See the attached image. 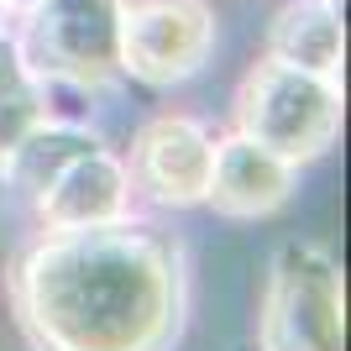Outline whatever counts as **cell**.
<instances>
[{"label": "cell", "mask_w": 351, "mask_h": 351, "mask_svg": "<svg viewBox=\"0 0 351 351\" xmlns=\"http://www.w3.org/2000/svg\"><path fill=\"white\" fill-rule=\"evenodd\" d=\"M210 162H215V136L194 116H152L132 142V168L136 189L168 210H194L205 205L210 189Z\"/></svg>", "instance_id": "8992f818"}, {"label": "cell", "mask_w": 351, "mask_h": 351, "mask_svg": "<svg viewBox=\"0 0 351 351\" xmlns=\"http://www.w3.org/2000/svg\"><path fill=\"white\" fill-rule=\"evenodd\" d=\"M37 121H47V105H43V84H37L32 73L16 79L11 89H0V152L16 147Z\"/></svg>", "instance_id": "8fae6325"}, {"label": "cell", "mask_w": 351, "mask_h": 351, "mask_svg": "<svg viewBox=\"0 0 351 351\" xmlns=\"http://www.w3.org/2000/svg\"><path fill=\"white\" fill-rule=\"evenodd\" d=\"M16 309L43 351H168L184 320L178 241L126 220L47 231L16 267Z\"/></svg>", "instance_id": "6da1fadb"}, {"label": "cell", "mask_w": 351, "mask_h": 351, "mask_svg": "<svg viewBox=\"0 0 351 351\" xmlns=\"http://www.w3.org/2000/svg\"><path fill=\"white\" fill-rule=\"evenodd\" d=\"M0 27H5V0H0Z\"/></svg>", "instance_id": "5bb4252c"}, {"label": "cell", "mask_w": 351, "mask_h": 351, "mask_svg": "<svg viewBox=\"0 0 351 351\" xmlns=\"http://www.w3.org/2000/svg\"><path fill=\"white\" fill-rule=\"evenodd\" d=\"M126 0H37L21 11L16 58L37 84H73L100 89L116 79V32Z\"/></svg>", "instance_id": "277c9868"}, {"label": "cell", "mask_w": 351, "mask_h": 351, "mask_svg": "<svg viewBox=\"0 0 351 351\" xmlns=\"http://www.w3.org/2000/svg\"><path fill=\"white\" fill-rule=\"evenodd\" d=\"M37 0H5V11H32Z\"/></svg>", "instance_id": "4fadbf2b"}, {"label": "cell", "mask_w": 351, "mask_h": 351, "mask_svg": "<svg viewBox=\"0 0 351 351\" xmlns=\"http://www.w3.org/2000/svg\"><path fill=\"white\" fill-rule=\"evenodd\" d=\"M16 79H27V69H21V58H16V43L0 37V89H11Z\"/></svg>", "instance_id": "7c38bea8"}, {"label": "cell", "mask_w": 351, "mask_h": 351, "mask_svg": "<svg viewBox=\"0 0 351 351\" xmlns=\"http://www.w3.org/2000/svg\"><path fill=\"white\" fill-rule=\"evenodd\" d=\"M267 58L304 69V73H320V79H336V69H341L336 0H289V5H278L273 27H267Z\"/></svg>", "instance_id": "9c48e42d"}, {"label": "cell", "mask_w": 351, "mask_h": 351, "mask_svg": "<svg viewBox=\"0 0 351 351\" xmlns=\"http://www.w3.org/2000/svg\"><path fill=\"white\" fill-rule=\"evenodd\" d=\"M257 341L263 351H346V293L341 267L325 247L289 241L273 257Z\"/></svg>", "instance_id": "3957f363"}, {"label": "cell", "mask_w": 351, "mask_h": 351, "mask_svg": "<svg viewBox=\"0 0 351 351\" xmlns=\"http://www.w3.org/2000/svg\"><path fill=\"white\" fill-rule=\"evenodd\" d=\"M293 194V162H283L278 152L257 147L252 136L231 132L226 142H215V162H210V189L205 205L226 220H267L289 205Z\"/></svg>", "instance_id": "ba28073f"}, {"label": "cell", "mask_w": 351, "mask_h": 351, "mask_svg": "<svg viewBox=\"0 0 351 351\" xmlns=\"http://www.w3.org/2000/svg\"><path fill=\"white\" fill-rule=\"evenodd\" d=\"M37 220L43 231H89V226H116L132 210V173L126 162L110 158L105 147L84 152L79 162H69L37 199Z\"/></svg>", "instance_id": "52a82bcc"}, {"label": "cell", "mask_w": 351, "mask_h": 351, "mask_svg": "<svg viewBox=\"0 0 351 351\" xmlns=\"http://www.w3.org/2000/svg\"><path fill=\"white\" fill-rule=\"evenodd\" d=\"M236 132L278 152L293 168L315 162L320 152H330L341 132V89L336 79L263 58L236 84Z\"/></svg>", "instance_id": "7a4b0ae2"}, {"label": "cell", "mask_w": 351, "mask_h": 351, "mask_svg": "<svg viewBox=\"0 0 351 351\" xmlns=\"http://www.w3.org/2000/svg\"><path fill=\"white\" fill-rule=\"evenodd\" d=\"M95 147H100V142H95L84 126L37 121L16 147L0 152V184H5L11 194H21V199H37V194H43L69 162H79L84 152H95Z\"/></svg>", "instance_id": "30bf717a"}, {"label": "cell", "mask_w": 351, "mask_h": 351, "mask_svg": "<svg viewBox=\"0 0 351 351\" xmlns=\"http://www.w3.org/2000/svg\"><path fill=\"white\" fill-rule=\"evenodd\" d=\"M215 11L205 0H126L116 32V69L136 84L168 89L210 63Z\"/></svg>", "instance_id": "5b68a950"}]
</instances>
